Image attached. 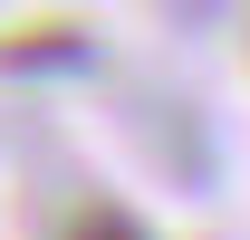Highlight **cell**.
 Listing matches in <instances>:
<instances>
[{"label": "cell", "mask_w": 250, "mask_h": 240, "mask_svg": "<svg viewBox=\"0 0 250 240\" xmlns=\"http://www.w3.org/2000/svg\"><path fill=\"white\" fill-rule=\"evenodd\" d=\"M67 240H154V231H145L125 202H87L77 221H67Z\"/></svg>", "instance_id": "cell-1"}]
</instances>
